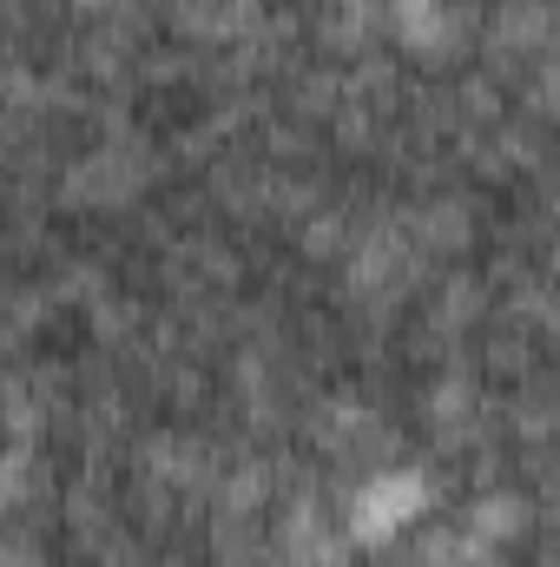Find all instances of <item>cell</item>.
<instances>
[{
    "mask_svg": "<svg viewBox=\"0 0 560 567\" xmlns=\"http://www.w3.org/2000/svg\"><path fill=\"white\" fill-rule=\"evenodd\" d=\"M428 508V482L416 468H390V475H370L356 495H350V542L356 548H383L396 542L409 522Z\"/></svg>",
    "mask_w": 560,
    "mask_h": 567,
    "instance_id": "cell-1",
    "label": "cell"
},
{
    "mask_svg": "<svg viewBox=\"0 0 560 567\" xmlns=\"http://www.w3.org/2000/svg\"><path fill=\"white\" fill-rule=\"evenodd\" d=\"M139 185H145L139 152L113 145V152H100V158L73 165V185H66V198H86V205H120V198H133Z\"/></svg>",
    "mask_w": 560,
    "mask_h": 567,
    "instance_id": "cell-2",
    "label": "cell"
},
{
    "mask_svg": "<svg viewBox=\"0 0 560 567\" xmlns=\"http://www.w3.org/2000/svg\"><path fill=\"white\" fill-rule=\"evenodd\" d=\"M80 7H106V0H80Z\"/></svg>",
    "mask_w": 560,
    "mask_h": 567,
    "instance_id": "cell-4",
    "label": "cell"
},
{
    "mask_svg": "<svg viewBox=\"0 0 560 567\" xmlns=\"http://www.w3.org/2000/svg\"><path fill=\"white\" fill-rule=\"evenodd\" d=\"M528 528V502L521 495H488V502H475V515H468V535L475 542H508V535H521Z\"/></svg>",
    "mask_w": 560,
    "mask_h": 567,
    "instance_id": "cell-3",
    "label": "cell"
}]
</instances>
